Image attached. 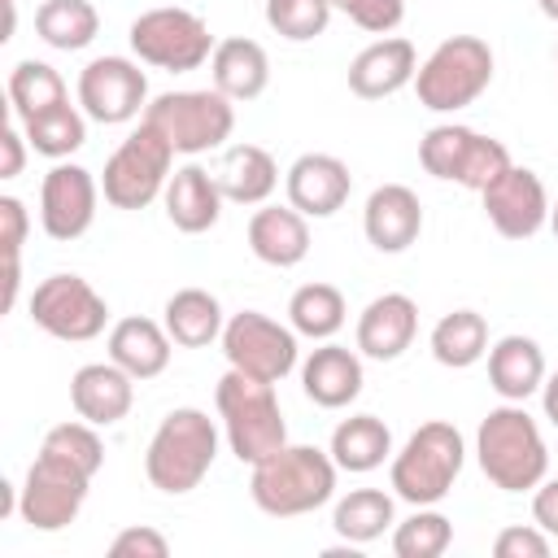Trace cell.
<instances>
[{
  "instance_id": "cell-1",
  "label": "cell",
  "mask_w": 558,
  "mask_h": 558,
  "mask_svg": "<svg viewBox=\"0 0 558 558\" xmlns=\"http://www.w3.org/2000/svg\"><path fill=\"white\" fill-rule=\"evenodd\" d=\"M336 458L318 445H283L279 453L262 458L248 480V497L257 510L275 519H296L336 497Z\"/></svg>"
},
{
  "instance_id": "cell-2",
  "label": "cell",
  "mask_w": 558,
  "mask_h": 558,
  "mask_svg": "<svg viewBox=\"0 0 558 558\" xmlns=\"http://www.w3.org/2000/svg\"><path fill=\"white\" fill-rule=\"evenodd\" d=\"M475 458L488 484L501 493H527L545 480L549 471V449L536 427V418L523 410V401H506L484 414L475 432Z\"/></svg>"
},
{
  "instance_id": "cell-3",
  "label": "cell",
  "mask_w": 558,
  "mask_h": 558,
  "mask_svg": "<svg viewBox=\"0 0 558 558\" xmlns=\"http://www.w3.org/2000/svg\"><path fill=\"white\" fill-rule=\"evenodd\" d=\"M214 458H218L214 418L196 405H179L157 423V432L148 440V453H144V475H148L153 488H161L170 497H183L209 475Z\"/></svg>"
},
{
  "instance_id": "cell-4",
  "label": "cell",
  "mask_w": 558,
  "mask_h": 558,
  "mask_svg": "<svg viewBox=\"0 0 558 558\" xmlns=\"http://www.w3.org/2000/svg\"><path fill=\"white\" fill-rule=\"evenodd\" d=\"M214 405H218L227 445H231V453L240 462L257 466L262 458H270V453H279L288 445V423H283L275 384L253 379V375L231 366L214 388Z\"/></svg>"
},
{
  "instance_id": "cell-5",
  "label": "cell",
  "mask_w": 558,
  "mask_h": 558,
  "mask_svg": "<svg viewBox=\"0 0 558 558\" xmlns=\"http://www.w3.org/2000/svg\"><path fill=\"white\" fill-rule=\"evenodd\" d=\"M466 462V440L453 423L432 418L418 432H410V440L401 445V453H392V493L410 506H436L449 497L453 480L462 475Z\"/></svg>"
},
{
  "instance_id": "cell-6",
  "label": "cell",
  "mask_w": 558,
  "mask_h": 558,
  "mask_svg": "<svg viewBox=\"0 0 558 558\" xmlns=\"http://www.w3.org/2000/svg\"><path fill=\"white\" fill-rule=\"evenodd\" d=\"M493 83V48L480 35H449L432 48L427 61H418L414 92L418 105L432 113H458L484 96Z\"/></svg>"
},
{
  "instance_id": "cell-7",
  "label": "cell",
  "mask_w": 558,
  "mask_h": 558,
  "mask_svg": "<svg viewBox=\"0 0 558 558\" xmlns=\"http://www.w3.org/2000/svg\"><path fill=\"white\" fill-rule=\"evenodd\" d=\"M170 166H174V144L153 122L140 118V126L105 161L100 192H105V201L113 209H144L166 192Z\"/></svg>"
},
{
  "instance_id": "cell-8",
  "label": "cell",
  "mask_w": 558,
  "mask_h": 558,
  "mask_svg": "<svg viewBox=\"0 0 558 558\" xmlns=\"http://www.w3.org/2000/svg\"><path fill=\"white\" fill-rule=\"evenodd\" d=\"M144 122H153L174 153L196 157L209 148H222L235 131V100H227L218 87L205 92H161L148 100Z\"/></svg>"
},
{
  "instance_id": "cell-9",
  "label": "cell",
  "mask_w": 558,
  "mask_h": 558,
  "mask_svg": "<svg viewBox=\"0 0 558 558\" xmlns=\"http://www.w3.org/2000/svg\"><path fill=\"white\" fill-rule=\"evenodd\" d=\"M126 39H131V52L144 65L174 70V74L201 70L218 48L214 35H209V22L201 13H192V9H179V4H161V9L140 13L131 22Z\"/></svg>"
},
{
  "instance_id": "cell-10",
  "label": "cell",
  "mask_w": 558,
  "mask_h": 558,
  "mask_svg": "<svg viewBox=\"0 0 558 558\" xmlns=\"http://www.w3.org/2000/svg\"><path fill=\"white\" fill-rule=\"evenodd\" d=\"M418 161L432 179H445V183H462L471 192H484L497 174H506L514 161H510V148L493 135H480L471 126H458V122H440L432 126L423 140H418Z\"/></svg>"
},
{
  "instance_id": "cell-11",
  "label": "cell",
  "mask_w": 558,
  "mask_h": 558,
  "mask_svg": "<svg viewBox=\"0 0 558 558\" xmlns=\"http://www.w3.org/2000/svg\"><path fill=\"white\" fill-rule=\"evenodd\" d=\"M222 353L235 371H244L253 379H266V384H279L296 371L301 344H296L292 323L283 327L262 310H240L222 327Z\"/></svg>"
},
{
  "instance_id": "cell-12",
  "label": "cell",
  "mask_w": 558,
  "mask_h": 558,
  "mask_svg": "<svg viewBox=\"0 0 558 558\" xmlns=\"http://www.w3.org/2000/svg\"><path fill=\"white\" fill-rule=\"evenodd\" d=\"M31 323L39 331H48L52 340H96L109 323V305L105 296L83 279V275H48L35 292H31Z\"/></svg>"
},
{
  "instance_id": "cell-13",
  "label": "cell",
  "mask_w": 558,
  "mask_h": 558,
  "mask_svg": "<svg viewBox=\"0 0 558 558\" xmlns=\"http://www.w3.org/2000/svg\"><path fill=\"white\" fill-rule=\"evenodd\" d=\"M87 488H92V475H83L78 466L61 462L52 453H35V462L17 488V514L35 532H61L78 519Z\"/></svg>"
},
{
  "instance_id": "cell-14",
  "label": "cell",
  "mask_w": 558,
  "mask_h": 558,
  "mask_svg": "<svg viewBox=\"0 0 558 558\" xmlns=\"http://www.w3.org/2000/svg\"><path fill=\"white\" fill-rule=\"evenodd\" d=\"M78 105L100 126H122L148 109V74L131 57H96L78 70Z\"/></svg>"
},
{
  "instance_id": "cell-15",
  "label": "cell",
  "mask_w": 558,
  "mask_h": 558,
  "mask_svg": "<svg viewBox=\"0 0 558 558\" xmlns=\"http://www.w3.org/2000/svg\"><path fill=\"white\" fill-rule=\"evenodd\" d=\"M96 201H100V183L92 179V170L74 161H57L39 183V227L61 244L78 240L96 222Z\"/></svg>"
},
{
  "instance_id": "cell-16",
  "label": "cell",
  "mask_w": 558,
  "mask_h": 558,
  "mask_svg": "<svg viewBox=\"0 0 558 558\" xmlns=\"http://www.w3.org/2000/svg\"><path fill=\"white\" fill-rule=\"evenodd\" d=\"M484 214L497 227V235L506 240H532L545 222H549V196L536 170L527 166H510L506 174H497L484 192Z\"/></svg>"
},
{
  "instance_id": "cell-17",
  "label": "cell",
  "mask_w": 558,
  "mask_h": 558,
  "mask_svg": "<svg viewBox=\"0 0 558 558\" xmlns=\"http://www.w3.org/2000/svg\"><path fill=\"white\" fill-rule=\"evenodd\" d=\"M283 187H288V205L301 209L305 218H331L336 209H344L353 192V174L331 153H301L288 166Z\"/></svg>"
},
{
  "instance_id": "cell-18",
  "label": "cell",
  "mask_w": 558,
  "mask_h": 558,
  "mask_svg": "<svg viewBox=\"0 0 558 558\" xmlns=\"http://www.w3.org/2000/svg\"><path fill=\"white\" fill-rule=\"evenodd\" d=\"M418 74V52L405 35H379L349 61V92L362 100H384L410 87Z\"/></svg>"
},
{
  "instance_id": "cell-19",
  "label": "cell",
  "mask_w": 558,
  "mask_h": 558,
  "mask_svg": "<svg viewBox=\"0 0 558 558\" xmlns=\"http://www.w3.org/2000/svg\"><path fill=\"white\" fill-rule=\"evenodd\" d=\"M70 405L96 427H113L135 405V379L118 362H87L70 379Z\"/></svg>"
},
{
  "instance_id": "cell-20",
  "label": "cell",
  "mask_w": 558,
  "mask_h": 558,
  "mask_svg": "<svg viewBox=\"0 0 558 558\" xmlns=\"http://www.w3.org/2000/svg\"><path fill=\"white\" fill-rule=\"evenodd\" d=\"M418 331V305L405 292H384L357 314V353L375 362H397Z\"/></svg>"
},
{
  "instance_id": "cell-21",
  "label": "cell",
  "mask_w": 558,
  "mask_h": 558,
  "mask_svg": "<svg viewBox=\"0 0 558 558\" xmlns=\"http://www.w3.org/2000/svg\"><path fill=\"white\" fill-rule=\"evenodd\" d=\"M362 231L379 253H405L423 231V205L405 183H384L366 196Z\"/></svg>"
},
{
  "instance_id": "cell-22",
  "label": "cell",
  "mask_w": 558,
  "mask_h": 558,
  "mask_svg": "<svg viewBox=\"0 0 558 558\" xmlns=\"http://www.w3.org/2000/svg\"><path fill=\"white\" fill-rule=\"evenodd\" d=\"M222 201H227V196H222L218 179H214L205 166H196V161L179 166V170L170 174L166 192H161L166 218H170L174 231H183V235L209 231V227L218 222V214H222Z\"/></svg>"
},
{
  "instance_id": "cell-23",
  "label": "cell",
  "mask_w": 558,
  "mask_h": 558,
  "mask_svg": "<svg viewBox=\"0 0 558 558\" xmlns=\"http://www.w3.org/2000/svg\"><path fill=\"white\" fill-rule=\"evenodd\" d=\"M248 248L275 270H292L310 253V222L292 205H262L248 218Z\"/></svg>"
},
{
  "instance_id": "cell-24",
  "label": "cell",
  "mask_w": 558,
  "mask_h": 558,
  "mask_svg": "<svg viewBox=\"0 0 558 558\" xmlns=\"http://www.w3.org/2000/svg\"><path fill=\"white\" fill-rule=\"evenodd\" d=\"M362 357L344 344L323 340L305 362H301V388L314 405L323 410H344L349 401H357L362 392Z\"/></svg>"
},
{
  "instance_id": "cell-25",
  "label": "cell",
  "mask_w": 558,
  "mask_h": 558,
  "mask_svg": "<svg viewBox=\"0 0 558 558\" xmlns=\"http://www.w3.org/2000/svg\"><path fill=\"white\" fill-rule=\"evenodd\" d=\"M170 331L166 323H153V318H118L109 327V362H118L131 379H157L166 366H170Z\"/></svg>"
},
{
  "instance_id": "cell-26",
  "label": "cell",
  "mask_w": 558,
  "mask_h": 558,
  "mask_svg": "<svg viewBox=\"0 0 558 558\" xmlns=\"http://www.w3.org/2000/svg\"><path fill=\"white\" fill-rule=\"evenodd\" d=\"M209 74H214V87L227 96V100H257L270 83V57L257 39H244V35H231V39H218L214 57H209Z\"/></svg>"
},
{
  "instance_id": "cell-27",
  "label": "cell",
  "mask_w": 558,
  "mask_h": 558,
  "mask_svg": "<svg viewBox=\"0 0 558 558\" xmlns=\"http://www.w3.org/2000/svg\"><path fill=\"white\" fill-rule=\"evenodd\" d=\"M488 384L501 401H527L545 384V353L532 336H501L488 349Z\"/></svg>"
},
{
  "instance_id": "cell-28",
  "label": "cell",
  "mask_w": 558,
  "mask_h": 558,
  "mask_svg": "<svg viewBox=\"0 0 558 558\" xmlns=\"http://www.w3.org/2000/svg\"><path fill=\"white\" fill-rule=\"evenodd\" d=\"M218 187L235 205H266V196L279 187V166L262 144H231L214 170Z\"/></svg>"
},
{
  "instance_id": "cell-29",
  "label": "cell",
  "mask_w": 558,
  "mask_h": 558,
  "mask_svg": "<svg viewBox=\"0 0 558 558\" xmlns=\"http://www.w3.org/2000/svg\"><path fill=\"white\" fill-rule=\"evenodd\" d=\"M161 323H166V331L179 349H205V344L222 340V327H227L218 296L205 292V288H179L166 301Z\"/></svg>"
},
{
  "instance_id": "cell-30",
  "label": "cell",
  "mask_w": 558,
  "mask_h": 558,
  "mask_svg": "<svg viewBox=\"0 0 558 558\" xmlns=\"http://www.w3.org/2000/svg\"><path fill=\"white\" fill-rule=\"evenodd\" d=\"M331 458L340 471L366 475L392 458V432L375 414H353L331 432Z\"/></svg>"
},
{
  "instance_id": "cell-31",
  "label": "cell",
  "mask_w": 558,
  "mask_h": 558,
  "mask_svg": "<svg viewBox=\"0 0 558 558\" xmlns=\"http://www.w3.org/2000/svg\"><path fill=\"white\" fill-rule=\"evenodd\" d=\"M392 523H397V506H392V497L384 488H349L331 510V527L349 545H371Z\"/></svg>"
},
{
  "instance_id": "cell-32",
  "label": "cell",
  "mask_w": 558,
  "mask_h": 558,
  "mask_svg": "<svg viewBox=\"0 0 558 558\" xmlns=\"http://www.w3.org/2000/svg\"><path fill=\"white\" fill-rule=\"evenodd\" d=\"M35 35L57 52H78L100 35V13L92 0H44L35 9Z\"/></svg>"
},
{
  "instance_id": "cell-33",
  "label": "cell",
  "mask_w": 558,
  "mask_h": 558,
  "mask_svg": "<svg viewBox=\"0 0 558 558\" xmlns=\"http://www.w3.org/2000/svg\"><path fill=\"white\" fill-rule=\"evenodd\" d=\"M432 357L449 371H466L488 357V323L475 310H453L432 327Z\"/></svg>"
},
{
  "instance_id": "cell-34",
  "label": "cell",
  "mask_w": 558,
  "mask_h": 558,
  "mask_svg": "<svg viewBox=\"0 0 558 558\" xmlns=\"http://www.w3.org/2000/svg\"><path fill=\"white\" fill-rule=\"evenodd\" d=\"M65 100H70L65 96V78L48 61L26 57V61H17L9 70V105H13V113L22 122H31V118H39V113H48V109H57Z\"/></svg>"
},
{
  "instance_id": "cell-35",
  "label": "cell",
  "mask_w": 558,
  "mask_h": 558,
  "mask_svg": "<svg viewBox=\"0 0 558 558\" xmlns=\"http://www.w3.org/2000/svg\"><path fill=\"white\" fill-rule=\"evenodd\" d=\"M344 292L336 283H305L288 301V323L305 340H331L344 327Z\"/></svg>"
},
{
  "instance_id": "cell-36",
  "label": "cell",
  "mask_w": 558,
  "mask_h": 558,
  "mask_svg": "<svg viewBox=\"0 0 558 558\" xmlns=\"http://www.w3.org/2000/svg\"><path fill=\"white\" fill-rule=\"evenodd\" d=\"M22 131H26V140H31V148H35L39 157L65 161L70 153H78V148L87 144V113L65 100V105H57V109H48V113L22 122Z\"/></svg>"
},
{
  "instance_id": "cell-37",
  "label": "cell",
  "mask_w": 558,
  "mask_h": 558,
  "mask_svg": "<svg viewBox=\"0 0 558 558\" xmlns=\"http://www.w3.org/2000/svg\"><path fill=\"white\" fill-rule=\"evenodd\" d=\"M449 541H453V523L432 506H414V514L392 527L397 558H440L449 549Z\"/></svg>"
},
{
  "instance_id": "cell-38",
  "label": "cell",
  "mask_w": 558,
  "mask_h": 558,
  "mask_svg": "<svg viewBox=\"0 0 558 558\" xmlns=\"http://www.w3.org/2000/svg\"><path fill=\"white\" fill-rule=\"evenodd\" d=\"M39 453L61 458V462L78 466V471H83V475H92V480H96V471L105 466V445H100V436H96V423H87V418L48 427V436H44Z\"/></svg>"
},
{
  "instance_id": "cell-39",
  "label": "cell",
  "mask_w": 558,
  "mask_h": 558,
  "mask_svg": "<svg viewBox=\"0 0 558 558\" xmlns=\"http://www.w3.org/2000/svg\"><path fill=\"white\" fill-rule=\"evenodd\" d=\"M331 4L327 0H266V26L292 44L318 39L331 22Z\"/></svg>"
},
{
  "instance_id": "cell-40",
  "label": "cell",
  "mask_w": 558,
  "mask_h": 558,
  "mask_svg": "<svg viewBox=\"0 0 558 558\" xmlns=\"http://www.w3.org/2000/svg\"><path fill=\"white\" fill-rule=\"evenodd\" d=\"M327 4L371 35H392L405 17V0H327Z\"/></svg>"
},
{
  "instance_id": "cell-41",
  "label": "cell",
  "mask_w": 558,
  "mask_h": 558,
  "mask_svg": "<svg viewBox=\"0 0 558 558\" xmlns=\"http://www.w3.org/2000/svg\"><path fill=\"white\" fill-rule=\"evenodd\" d=\"M170 545L157 527H122L113 541H109V558H166Z\"/></svg>"
},
{
  "instance_id": "cell-42",
  "label": "cell",
  "mask_w": 558,
  "mask_h": 558,
  "mask_svg": "<svg viewBox=\"0 0 558 558\" xmlns=\"http://www.w3.org/2000/svg\"><path fill=\"white\" fill-rule=\"evenodd\" d=\"M493 554L497 558H545L549 554V532H541L536 523L532 527H501L497 541H493Z\"/></svg>"
},
{
  "instance_id": "cell-43",
  "label": "cell",
  "mask_w": 558,
  "mask_h": 558,
  "mask_svg": "<svg viewBox=\"0 0 558 558\" xmlns=\"http://www.w3.org/2000/svg\"><path fill=\"white\" fill-rule=\"evenodd\" d=\"M0 244H4V257H22V244H26V231H31V218H26V205L17 196H0Z\"/></svg>"
},
{
  "instance_id": "cell-44",
  "label": "cell",
  "mask_w": 558,
  "mask_h": 558,
  "mask_svg": "<svg viewBox=\"0 0 558 558\" xmlns=\"http://www.w3.org/2000/svg\"><path fill=\"white\" fill-rule=\"evenodd\" d=\"M532 519H536L541 532L558 536V475H549V480L536 484V493H532Z\"/></svg>"
},
{
  "instance_id": "cell-45",
  "label": "cell",
  "mask_w": 558,
  "mask_h": 558,
  "mask_svg": "<svg viewBox=\"0 0 558 558\" xmlns=\"http://www.w3.org/2000/svg\"><path fill=\"white\" fill-rule=\"evenodd\" d=\"M26 131H17V126H0V148H4V166H0V179H17L22 174V166H26Z\"/></svg>"
},
{
  "instance_id": "cell-46",
  "label": "cell",
  "mask_w": 558,
  "mask_h": 558,
  "mask_svg": "<svg viewBox=\"0 0 558 558\" xmlns=\"http://www.w3.org/2000/svg\"><path fill=\"white\" fill-rule=\"evenodd\" d=\"M541 405H545V418L558 427V371L545 375V384H541Z\"/></svg>"
},
{
  "instance_id": "cell-47",
  "label": "cell",
  "mask_w": 558,
  "mask_h": 558,
  "mask_svg": "<svg viewBox=\"0 0 558 558\" xmlns=\"http://www.w3.org/2000/svg\"><path fill=\"white\" fill-rule=\"evenodd\" d=\"M541 4V13L549 17V22H558V0H536Z\"/></svg>"
},
{
  "instance_id": "cell-48",
  "label": "cell",
  "mask_w": 558,
  "mask_h": 558,
  "mask_svg": "<svg viewBox=\"0 0 558 558\" xmlns=\"http://www.w3.org/2000/svg\"><path fill=\"white\" fill-rule=\"evenodd\" d=\"M549 231H554V240H558V201L549 205Z\"/></svg>"
}]
</instances>
